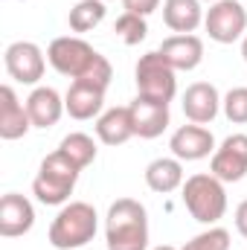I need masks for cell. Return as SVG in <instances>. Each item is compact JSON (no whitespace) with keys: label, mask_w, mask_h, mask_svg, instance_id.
I'll return each mask as SVG.
<instances>
[{"label":"cell","mask_w":247,"mask_h":250,"mask_svg":"<svg viewBox=\"0 0 247 250\" xmlns=\"http://www.w3.org/2000/svg\"><path fill=\"white\" fill-rule=\"evenodd\" d=\"M181 250H230V233L224 227H209L195 239H189Z\"/></svg>","instance_id":"cell-24"},{"label":"cell","mask_w":247,"mask_h":250,"mask_svg":"<svg viewBox=\"0 0 247 250\" xmlns=\"http://www.w3.org/2000/svg\"><path fill=\"white\" fill-rule=\"evenodd\" d=\"M79 172L82 169L64 151H53L41 160V169L32 181V195L47 207H64L76 189Z\"/></svg>","instance_id":"cell-3"},{"label":"cell","mask_w":247,"mask_h":250,"mask_svg":"<svg viewBox=\"0 0 247 250\" xmlns=\"http://www.w3.org/2000/svg\"><path fill=\"white\" fill-rule=\"evenodd\" d=\"M35 224V207L29 204V198L9 192L0 198V236L3 239H18L23 233H29Z\"/></svg>","instance_id":"cell-11"},{"label":"cell","mask_w":247,"mask_h":250,"mask_svg":"<svg viewBox=\"0 0 247 250\" xmlns=\"http://www.w3.org/2000/svg\"><path fill=\"white\" fill-rule=\"evenodd\" d=\"M108 250H148V212L134 198H117L105 218Z\"/></svg>","instance_id":"cell-1"},{"label":"cell","mask_w":247,"mask_h":250,"mask_svg":"<svg viewBox=\"0 0 247 250\" xmlns=\"http://www.w3.org/2000/svg\"><path fill=\"white\" fill-rule=\"evenodd\" d=\"M114 32H117V38L123 41L125 47H137L140 41H145V35H148V23H145L143 15L123 12V15L117 18V23H114Z\"/></svg>","instance_id":"cell-23"},{"label":"cell","mask_w":247,"mask_h":250,"mask_svg":"<svg viewBox=\"0 0 247 250\" xmlns=\"http://www.w3.org/2000/svg\"><path fill=\"white\" fill-rule=\"evenodd\" d=\"M105 0H79L73 9H70V29L73 32H90L96 29L102 21H105Z\"/></svg>","instance_id":"cell-21"},{"label":"cell","mask_w":247,"mask_h":250,"mask_svg":"<svg viewBox=\"0 0 247 250\" xmlns=\"http://www.w3.org/2000/svg\"><path fill=\"white\" fill-rule=\"evenodd\" d=\"M175 67L166 62L157 50L140 56L137 70H134V82H137V96L151 99V102H163L169 105L178 93V79H175Z\"/></svg>","instance_id":"cell-5"},{"label":"cell","mask_w":247,"mask_h":250,"mask_svg":"<svg viewBox=\"0 0 247 250\" xmlns=\"http://www.w3.org/2000/svg\"><path fill=\"white\" fill-rule=\"evenodd\" d=\"M157 53L175 70H186L189 73V70H195L204 62V41L198 35H172V38H166L160 44Z\"/></svg>","instance_id":"cell-17"},{"label":"cell","mask_w":247,"mask_h":250,"mask_svg":"<svg viewBox=\"0 0 247 250\" xmlns=\"http://www.w3.org/2000/svg\"><path fill=\"white\" fill-rule=\"evenodd\" d=\"M128 111H131V123H134V137L154 140L169 128V105H163V102H151V99L137 96L128 105Z\"/></svg>","instance_id":"cell-13"},{"label":"cell","mask_w":247,"mask_h":250,"mask_svg":"<svg viewBox=\"0 0 247 250\" xmlns=\"http://www.w3.org/2000/svg\"><path fill=\"white\" fill-rule=\"evenodd\" d=\"M59 151H64L79 169H87V166L96 160V143H93L90 134H82V131L67 134L62 140V146H59Z\"/></svg>","instance_id":"cell-22"},{"label":"cell","mask_w":247,"mask_h":250,"mask_svg":"<svg viewBox=\"0 0 247 250\" xmlns=\"http://www.w3.org/2000/svg\"><path fill=\"white\" fill-rule=\"evenodd\" d=\"M209 172L224 181V184H236L247 175V134H230L212 154L209 160Z\"/></svg>","instance_id":"cell-9"},{"label":"cell","mask_w":247,"mask_h":250,"mask_svg":"<svg viewBox=\"0 0 247 250\" xmlns=\"http://www.w3.org/2000/svg\"><path fill=\"white\" fill-rule=\"evenodd\" d=\"M125 12H134V15H151L157 6H160V0H123Z\"/></svg>","instance_id":"cell-26"},{"label":"cell","mask_w":247,"mask_h":250,"mask_svg":"<svg viewBox=\"0 0 247 250\" xmlns=\"http://www.w3.org/2000/svg\"><path fill=\"white\" fill-rule=\"evenodd\" d=\"M145 187L151 192L169 195L184 187V163L178 157H157L145 166Z\"/></svg>","instance_id":"cell-19"},{"label":"cell","mask_w":247,"mask_h":250,"mask_svg":"<svg viewBox=\"0 0 247 250\" xmlns=\"http://www.w3.org/2000/svg\"><path fill=\"white\" fill-rule=\"evenodd\" d=\"M96 56L99 53L84 38H76V35H62V38H56L47 47V62L53 64V70L67 76V79H73V82L82 79L90 70V64L96 62Z\"/></svg>","instance_id":"cell-6"},{"label":"cell","mask_w":247,"mask_h":250,"mask_svg":"<svg viewBox=\"0 0 247 250\" xmlns=\"http://www.w3.org/2000/svg\"><path fill=\"white\" fill-rule=\"evenodd\" d=\"M102 105H105V90L90 82H73L70 90L64 93V108L79 123L102 117Z\"/></svg>","instance_id":"cell-15"},{"label":"cell","mask_w":247,"mask_h":250,"mask_svg":"<svg viewBox=\"0 0 247 250\" xmlns=\"http://www.w3.org/2000/svg\"><path fill=\"white\" fill-rule=\"evenodd\" d=\"M3 62H6V73L15 82H21V84H38L41 76H44V67H47L41 47L32 44V41H15V44H9Z\"/></svg>","instance_id":"cell-8"},{"label":"cell","mask_w":247,"mask_h":250,"mask_svg":"<svg viewBox=\"0 0 247 250\" xmlns=\"http://www.w3.org/2000/svg\"><path fill=\"white\" fill-rule=\"evenodd\" d=\"M163 23L178 35H192L204 23L201 0H163Z\"/></svg>","instance_id":"cell-18"},{"label":"cell","mask_w":247,"mask_h":250,"mask_svg":"<svg viewBox=\"0 0 247 250\" xmlns=\"http://www.w3.org/2000/svg\"><path fill=\"white\" fill-rule=\"evenodd\" d=\"M26 111H29V120H32V128H53L59 125L62 114L67 111L64 108V99L59 96L56 87H35L29 96H26Z\"/></svg>","instance_id":"cell-16"},{"label":"cell","mask_w":247,"mask_h":250,"mask_svg":"<svg viewBox=\"0 0 247 250\" xmlns=\"http://www.w3.org/2000/svg\"><path fill=\"white\" fill-rule=\"evenodd\" d=\"M105 3H108V0H105Z\"/></svg>","instance_id":"cell-31"},{"label":"cell","mask_w":247,"mask_h":250,"mask_svg":"<svg viewBox=\"0 0 247 250\" xmlns=\"http://www.w3.org/2000/svg\"><path fill=\"white\" fill-rule=\"evenodd\" d=\"M99 230V215L87 201H70L50 224V245L56 250H79L93 242Z\"/></svg>","instance_id":"cell-2"},{"label":"cell","mask_w":247,"mask_h":250,"mask_svg":"<svg viewBox=\"0 0 247 250\" xmlns=\"http://www.w3.org/2000/svg\"><path fill=\"white\" fill-rule=\"evenodd\" d=\"M204 26L215 44H233L247 35V9L239 0L209 3V12L204 15Z\"/></svg>","instance_id":"cell-7"},{"label":"cell","mask_w":247,"mask_h":250,"mask_svg":"<svg viewBox=\"0 0 247 250\" xmlns=\"http://www.w3.org/2000/svg\"><path fill=\"white\" fill-rule=\"evenodd\" d=\"M29 128H32V120H29L26 105H21L12 84H3L0 87V137L3 140H21L29 134Z\"/></svg>","instance_id":"cell-14"},{"label":"cell","mask_w":247,"mask_h":250,"mask_svg":"<svg viewBox=\"0 0 247 250\" xmlns=\"http://www.w3.org/2000/svg\"><path fill=\"white\" fill-rule=\"evenodd\" d=\"M154 250H178V248H172V245H160V248H154Z\"/></svg>","instance_id":"cell-29"},{"label":"cell","mask_w":247,"mask_h":250,"mask_svg":"<svg viewBox=\"0 0 247 250\" xmlns=\"http://www.w3.org/2000/svg\"><path fill=\"white\" fill-rule=\"evenodd\" d=\"M242 59H245V62H247V35H245V38H242Z\"/></svg>","instance_id":"cell-28"},{"label":"cell","mask_w":247,"mask_h":250,"mask_svg":"<svg viewBox=\"0 0 247 250\" xmlns=\"http://www.w3.org/2000/svg\"><path fill=\"white\" fill-rule=\"evenodd\" d=\"M184 204L189 215L201 224L215 227L224 212H227V192H224V181H218L212 172L209 175H192L184 181Z\"/></svg>","instance_id":"cell-4"},{"label":"cell","mask_w":247,"mask_h":250,"mask_svg":"<svg viewBox=\"0 0 247 250\" xmlns=\"http://www.w3.org/2000/svg\"><path fill=\"white\" fill-rule=\"evenodd\" d=\"M206 3H218V0H206Z\"/></svg>","instance_id":"cell-30"},{"label":"cell","mask_w":247,"mask_h":250,"mask_svg":"<svg viewBox=\"0 0 247 250\" xmlns=\"http://www.w3.org/2000/svg\"><path fill=\"white\" fill-rule=\"evenodd\" d=\"M169 148L172 154L181 160V163H192V160H204V157H212L215 154V137L209 128L204 125H181L172 140H169Z\"/></svg>","instance_id":"cell-10"},{"label":"cell","mask_w":247,"mask_h":250,"mask_svg":"<svg viewBox=\"0 0 247 250\" xmlns=\"http://www.w3.org/2000/svg\"><path fill=\"white\" fill-rule=\"evenodd\" d=\"M236 230H239V236L247 239V201H242L236 207Z\"/></svg>","instance_id":"cell-27"},{"label":"cell","mask_w":247,"mask_h":250,"mask_svg":"<svg viewBox=\"0 0 247 250\" xmlns=\"http://www.w3.org/2000/svg\"><path fill=\"white\" fill-rule=\"evenodd\" d=\"M181 105H184V114H186L189 123L209 125L218 117V111H221V96H218L215 84H209V82H195V84L186 87Z\"/></svg>","instance_id":"cell-12"},{"label":"cell","mask_w":247,"mask_h":250,"mask_svg":"<svg viewBox=\"0 0 247 250\" xmlns=\"http://www.w3.org/2000/svg\"><path fill=\"white\" fill-rule=\"evenodd\" d=\"M96 137L105 146H123L134 137V123H131V111L125 108H108L99 120H96Z\"/></svg>","instance_id":"cell-20"},{"label":"cell","mask_w":247,"mask_h":250,"mask_svg":"<svg viewBox=\"0 0 247 250\" xmlns=\"http://www.w3.org/2000/svg\"><path fill=\"white\" fill-rule=\"evenodd\" d=\"M224 117L236 125H247V87H233L227 90V96L221 99Z\"/></svg>","instance_id":"cell-25"}]
</instances>
